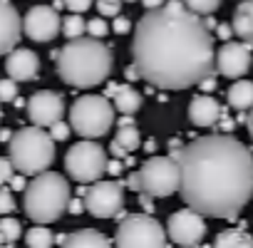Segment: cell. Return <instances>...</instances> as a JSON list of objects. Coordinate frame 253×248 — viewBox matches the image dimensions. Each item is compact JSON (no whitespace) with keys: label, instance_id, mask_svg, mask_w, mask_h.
Listing matches in <instances>:
<instances>
[{"label":"cell","instance_id":"cell-32","mask_svg":"<svg viewBox=\"0 0 253 248\" xmlns=\"http://www.w3.org/2000/svg\"><path fill=\"white\" fill-rule=\"evenodd\" d=\"M13 176H15V166H13L10 157H0V189H3Z\"/></svg>","mask_w":253,"mask_h":248},{"label":"cell","instance_id":"cell-42","mask_svg":"<svg viewBox=\"0 0 253 248\" xmlns=\"http://www.w3.org/2000/svg\"><path fill=\"white\" fill-rule=\"evenodd\" d=\"M167 0H142V5L149 10V8H159V5H164Z\"/></svg>","mask_w":253,"mask_h":248},{"label":"cell","instance_id":"cell-14","mask_svg":"<svg viewBox=\"0 0 253 248\" xmlns=\"http://www.w3.org/2000/svg\"><path fill=\"white\" fill-rule=\"evenodd\" d=\"M253 45L248 42H223L216 52V67L223 77L228 80H241L248 70H251V60H253V52H251Z\"/></svg>","mask_w":253,"mask_h":248},{"label":"cell","instance_id":"cell-45","mask_svg":"<svg viewBox=\"0 0 253 248\" xmlns=\"http://www.w3.org/2000/svg\"><path fill=\"white\" fill-rule=\"evenodd\" d=\"M124 3H137V0H124Z\"/></svg>","mask_w":253,"mask_h":248},{"label":"cell","instance_id":"cell-7","mask_svg":"<svg viewBox=\"0 0 253 248\" xmlns=\"http://www.w3.org/2000/svg\"><path fill=\"white\" fill-rule=\"evenodd\" d=\"M114 243L122 248H164L169 246V233L149 213H132L117 226Z\"/></svg>","mask_w":253,"mask_h":248},{"label":"cell","instance_id":"cell-2","mask_svg":"<svg viewBox=\"0 0 253 248\" xmlns=\"http://www.w3.org/2000/svg\"><path fill=\"white\" fill-rule=\"evenodd\" d=\"M179 194L206 218H236L253 199V154L231 134H206L176 154Z\"/></svg>","mask_w":253,"mask_h":248},{"label":"cell","instance_id":"cell-44","mask_svg":"<svg viewBox=\"0 0 253 248\" xmlns=\"http://www.w3.org/2000/svg\"><path fill=\"white\" fill-rule=\"evenodd\" d=\"M10 139H13V134H10L8 129H3V132H0V142H3V144H8Z\"/></svg>","mask_w":253,"mask_h":248},{"label":"cell","instance_id":"cell-15","mask_svg":"<svg viewBox=\"0 0 253 248\" xmlns=\"http://www.w3.org/2000/svg\"><path fill=\"white\" fill-rule=\"evenodd\" d=\"M23 35V18L10 0H0V57L18 47Z\"/></svg>","mask_w":253,"mask_h":248},{"label":"cell","instance_id":"cell-30","mask_svg":"<svg viewBox=\"0 0 253 248\" xmlns=\"http://www.w3.org/2000/svg\"><path fill=\"white\" fill-rule=\"evenodd\" d=\"M15 211V199H13V191L8 186L0 189V216H8Z\"/></svg>","mask_w":253,"mask_h":248},{"label":"cell","instance_id":"cell-4","mask_svg":"<svg viewBox=\"0 0 253 248\" xmlns=\"http://www.w3.org/2000/svg\"><path fill=\"white\" fill-rule=\"evenodd\" d=\"M72 191H70V181L57 174V171H40L33 176V181H28L25 186V213L30 221L35 223H52L57 221L67 206H70Z\"/></svg>","mask_w":253,"mask_h":248},{"label":"cell","instance_id":"cell-19","mask_svg":"<svg viewBox=\"0 0 253 248\" xmlns=\"http://www.w3.org/2000/svg\"><path fill=\"white\" fill-rule=\"evenodd\" d=\"M231 25L238 40L253 45V0H243V3L236 5Z\"/></svg>","mask_w":253,"mask_h":248},{"label":"cell","instance_id":"cell-41","mask_svg":"<svg viewBox=\"0 0 253 248\" xmlns=\"http://www.w3.org/2000/svg\"><path fill=\"white\" fill-rule=\"evenodd\" d=\"M107 171L114 174V176H119V174H122V162H109V164H107Z\"/></svg>","mask_w":253,"mask_h":248},{"label":"cell","instance_id":"cell-23","mask_svg":"<svg viewBox=\"0 0 253 248\" xmlns=\"http://www.w3.org/2000/svg\"><path fill=\"white\" fill-rule=\"evenodd\" d=\"M114 142L119 147H124L126 152H137L139 144H142V134H139V129L134 127L132 122H119V129H117Z\"/></svg>","mask_w":253,"mask_h":248},{"label":"cell","instance_id":"cell-11","mask_svg":"<svg viewBox=\"0 0 253 248\" xmlns=\"http://www.w3.org/2000/svg\"><path fill=\"white\" fill-rule=\"evenodd\" d=\"M206 216L199 213L196 208L186 206L181 211H174L167 221V233H169V241L176 243V246H186V248H194L204 241L206 236Z\"/></svg>","mask_w":253,"mask_h":248},{"label":"cell","instance_id":"cell-8","mask_svg":"<svg viewBox=\"0 0 253 248\" xmlns=\"http://www.w3.org/2000/svg\"><path fill=\"white\" fill-rule=\"evenodd\" d=\"M107 164H109L107 152L92 139L72 144L65 154V169L70 179L77 184H94L107 174Z\"/></svg>","mask_w":253,"mask_h":248},{"label":"cell","instance_id":"cell-36","mask_svg":"<svg viewBox=\"0 0 253 248\" xmlns=\"http://www.w3.org/2000/svg\"><path fill=\"white\" fill-rule=\"evenodd\" d=\"M25 186H28V184H25V174L18 171V176L10 179V189H13V191H25Z\"/></svg>","mask_w":253,"mask_h":248},{"label":"cell","instance_id":"cell-3","mask_svg":"<svg viewBox=\"0 0 253 248\" xmlns=\"http://www.w3.org/2000/svg\"><path fill=\"white\" fill-rule=\"evenodd\" d=\"M57 75L65 84L77 89H89L102 84L112 75L114 55L112 50L99 42V38H75L55 52Z\"/></svg>","mask_w":253,"mask_h":248},{"label":"cell","instance_id":"cell-34","mask_svg":"<svg viewBox=\"0 0 253 248\" xmlns=\"http://www.w3.org/2000/svg\"><path fill=\"white\" fill-rule=\"evenodd\" d=\"M92 3L94 0H65V8L70 10V13H84V10H89L92 8Z\"/></svg>","mask_w":253,"mask_h":248},{"label":"cell","instance_id":"cell-21","mask_svg":"<svg viewBox=\"0 0 253 248\" xmlns=\"http://www.w3.org/2000/svg\"><path fill=\"white\" fill-rule=\"evenodd\" d=\"M228 104L236 107V109H251L253 107V82L248 80H238L228 87V94H226Z\"/></svg>","mask_w":253,"mask_h":248},{"label":"cell","instance_id":"cell-46","mask_svg":"<svg viewBox=\"0 0 253 248\" xmlns=\"http://www.w3.org/2000/svg\"><path fill=\"white\" fill-rule=\"evenodd\" d=\"M3 243H5V241H3V236H0V246H3Z\"/></svg>","mask_w":253,"mask_h":248},{"label":"cell","instance_id":"cell-18","mask_svg":"<svg viewBox=\"0 0 253 248\" xmlns=\"http://www.w3.org/2000/svg\"><path fill=\"white\" fill-rule=\"evenodd\" d=\"M57 243L65 246V248H77V246H87V248H107V246H112V241H109L104 233L94 231V228H80V231H75V233L60 236Z\"/></svg>","mask_w":253,"mask_h":248},{"label":"cell","instance_id":"cell-39","mask_svg":"<svg viewBox=\"0 0 253 248\" xmlns=\"http://www.w3.org/2000/svg\"><path fill=\"white\" fill-rule=\"evenodd\" d=\"M213 87H216V77H213V75H209V77L201 80V89H204V92H211Z\"/></svg>","mask_w":253,"mask_h":248},{"label":"cell","instance_id":"cell-26","mask_svg":"<svg viewBox=\"0 0 253 248\" xmlns=\"http://www.w3.org/2000/svg\"><path fill=\"white\" fill-rule=\"evenodd\" d=\"M20 233H23V226H20V221H18V218H8V216L0 218V236H3V241H5V243L18 241V238H20Z\"/></svg>","mask_w":253,"mask_h":248},{"label":"cell","instance_id":"cell-16","mask_svg":"<svg viewBox=\"0 0 253 248\" xmlns=\"http://www.w3.org/2000/svg\"><path fill=\"white\" fill-rule=\"evenodd\" d=\"M5 72L8 77L18 80V82H28V80H35L38 72H40V60L33 50L28 47H15L8 52V60H5Z\"/></svg>","mask_w":253,"mask_h":248},{"label":"cell","instance_id":"cell-33","mask_svg":"<svg viewBox=\"0 0 253 248\" xmlns=\"http://www.w3.org/2000/svg\"><path fill=\"white\" fill-rule=\"evenodd\" d=\"M50 134H52V139H55V142H65V139L70 137V127L60 119V122H55L52 127H50Z\"/></svg>","mask_w":253,"mask_h":248},{"label":"cell","instance_id":"cell-43","mask_svg":"<svg viewBox=\"0 0 253 248\" xmlns=\"http://www.w3.org/2000/svg\"><path fill=\"white\" fill-rule=\"evenodd\" d=\"M246 127H248V134H251V139H253V107L248 109V117H246Z\"/></svg>","mask_w":253,"mask_h":248},{"label":"cell","instance_id":"cell-40","mask_svg":"<svg viewBox=\"0 0 253 248\" xmlns=\"http://www.w3.org/2000/svg\"><path fill=\"white\" fill-rule=\"evenodd\" d=\"M82 208H84V199H82V201H77V199H70V206H67V211H70V213H80Z\"/></svg>","mask_w":253,"mask_h":248},{"label":"cell","instance_id":"cell-29","mask_svg":"<svg viewBox=\"0 0 253 248\" xmlns=\"http://www.w3.org/2000/svg\"><path fill=\"white\" fill-rule=\"evenodd\" d=\"M124 0H97V13L102 18H117Z\"/></svg>","mask_w":253,"mask_h":248},{"label":"cell","instance_id":"cell-31","mask_svg":"<svg viewBox=\"0 0 253 248\" xmlns=\"http://www.w3.org/2000/svg\"><path fill=\"white\" fill-rule=\"evenodd\" d=\"M87 33H89L92 38H104V35L109 33V25H107V23H104V18L99 15V18L87 20Z\"/></svg>","mask_w":253,"mask_h":248},{"label":"cell","instance_id":"cell-22","mask_svg":"<svg viewBox=\"0 0 253 248\" xmlns=\"http://www.w3.org/2000/svg\"><path fill=\"white\" fill-rule=\"evenodd\" d=\"M213 246H218V248H253V238L241 228H228V231H221L216 236Z\"/></svg>","mask_w":253,"mask_h":248},{"label":"cell","instance_id":"cell-9","mask_svg":"<svg viewBox=\"0 0 253 248\" xmlns=\"http://www.w3.org/2000/svg\"><path fill=\"white\" fill-rule=\"evenodd\" d=\"M139 191L152 199H164L179 191V162L174 157H149L139 166Z\"/></svg>","mask_w":253,"mask_h":248},{"label":"cell","instance_id":"cell-47","mask_svg":"<svg viewBox=\"0 0 253 248\" xmlns=\"http://www.w3.org/2000/svg\"><path fill=\"white\" fill-rule=\"evenodd\" d=\"M0 104H3V102H0ZM0 117H3V109H0Z\"/></svg>","mask_w":253,"mask_h":248},{"label":"cell","instance_id":"cell-6","mask_svg":"<svg viewBox=\"0 0 253 248\" xmlns=\"http://www.w3.org/2000/svg\"><path fill=\"white\" fill-rule=\"evenodd\" d=\"M114 102L102 94H84L70 109L72 129L82 139H99L114 124Z\"/></svg>","mask_w":253,"mask_h":248},{"label":"cell","instance_id":"cell-20","mask_svg":"<svg viewBox=\"0 0 253 248\" xmlns=\"http://www.w3.org/2000/svg\"><path fill=\"white\" fill-rule=\"evenodd\" d=\"M109 97H112L117 112H122V114H134L142 107V94L132 84H117V87L112 84L109 87Z\"/></svg>","mask_w":253,"mask_h":248},{"label":"cell","instance_id":"cell-35","mask_svg":"<svg viewBox=\"0 0 253 248\" xmlns=\"http://www.w3.org/2000/svg\"><path fill=\"white\" fill-rule=\"evenodd\" d=\"M129 30H132V20L117 15V20H114V33H117V35H124V33H129Z\"/></svg>","mask_w":253,"mask_h":248},{"label":"cell","instance_id":"cell-12","mask_svg":"<svg viewBox=\"0 0 253 248\" xmlns=\"http://www.w3.org/2000/svg\"><path fill=\"white\" fill-rule=\"evenodd\" d=\"M23 33L33 42H50L62 33V18L55 5H35L23 18Z\"/></svg>","mask_w":253,"mask_h":248},{"label":"cell","instance_id":"cell-28","mask_svg":"<svg viewBox=\"0 0 253 248\" xmlns=\"http://www.w3.org/2000/svg\"><path fill=\"white\" fill-rule=\"evenodd\" d=\"M18 99V80L5 77L0 80V102H15Z\"/></svg>","mask_w":253,"mask_h":248},{"label":"cell","instance_id":"cell-25","mask_svg":"<svg viewBox=\"0 0 253 248\" xmlns=\"http://www.w3.org/2000/svg\"><path fill=\"white\" fill-rule=\"evenodd\" d=\"M87 33V20L80 18V13H72L67 18H62V35L67 40H75V38H82Z\"/></svg>","mask_w":253,"mask_h":248},{"label":"cell","instance_id":"cell-24","mask_svg":"<svg viewBox=\"0 0 253 248\" xmlns=\"http://www.w3.org/2000/svg\"><path fill=\"white\" fill-rule=\"evenodd\" d=\"M25 243H28L30 248H50V246L55 243V236H52V231H50L45 223H38V226H33V228L25 233Z\"/></svg>","mask_w":253,"mask_h":248},{"label":"cell","instance_id":"cell-17","mask_svg":"<svg viewBox=\"0 0 253 248\" xmlns=\"http://www.w3.org/2000/svg\"><path fill=\"white\" fill-rule=\"evenodd\" d=\"M221 117V104L211 94H196L189 102V119L194 127H213Z\"/></svg>","mask_w":253,"mask_h":248},{"label":"cell","instance_id":"cell-5","mask_svg":"<svg viewBox=\"0 0 253 248\" xmlns=\"http://www.w3.org/2000/svg\"><path fill=\"white\" fill-rule=\"evenodd\" d=\"M8 149L15 171L25 176L47 171L50 164L55 162V139L50 132H45V127H38V124L18 129L8 142Z\"/></svg>","mask_w":253,"mask_h":248},{"label":"cell","instance_id":"cell-1","mask_svg":"<svg viewBox=\"0 0 253 248\" xmlns=\"http://www.w3.org/2000/svg\"><path fill=\"white\" fill-rule=\"evenodd\" d=\"M132 60L137 75L159 89L181 92L201 84L216 72L211 28L176 0L149 8L137 20Z\"/></svg>","mask_w":253,"mask_h":248},{"label":"cell","instance_id":"cell-10","mask_svg":"<svg viewBox=\"0 0 253 248\" xmlns=\"http://www.w3.org/2000/svg\"><path fill=\"white\" fill-rule=\"evenodd\" d=\"M84 208L94 218H114L124 208V186L117 179H97L84 189Z\"/></svg>","mask_w":253,"mask_h":248},{"label":"cell","instance_id":"cell-37","mask_svg":"<svg viewBox=\"0 0 253 248\" xmlns=\"http://www.w3.org/2000/svg\"><path fill=\"white\" fill-rule=\"evenodd\" d=\"M216 33H218V38L226 42V40L233 35V25H218V28H216Z\"/></svg>","mask_w":253,"mask_h":248},{"label":"cell","instance_id":"cell-38","mask_svg":"<svg viewBox=\"0 0 253 248\" xmlns=\"http://www.w3.org/2000/svg\"><path fill=\"white\" fill-rule=\"evenodd\" d=\"M126 186H129L132 191H139V174L137 171H132L129 176H126Z\"/></svg>","mask_w":253,"mask_h":248},{"label":"cell","instance_id":"cell-13","mask_svg":"<svg viewBox=\"0 0 253 248\" xmlns=\"http://www.w3.org/2000/svg\"><path fill=\"white\" fill-rule=\"evenodd\" d=\"M62 114H65V99L52 89H40L28 99V119L38 127L50 129L55 122L62 119Z\"/></svg>","mask_w":253,"mask_h":248},{"label":"cell","instance_id":"cell-27","mask_svg":"<svg viewBox=\"0 0 253 248\" xmlns=\"http://www.w3.org/2000/svg\"><path fill=\"white\" fill-rule=\"evenodd\" d=\"M181 3L189 10L199 13V15H211V13H216L221 8V0H181Z\"/></svg>","mask_w":253,"mask_h":248}]
</instances>
